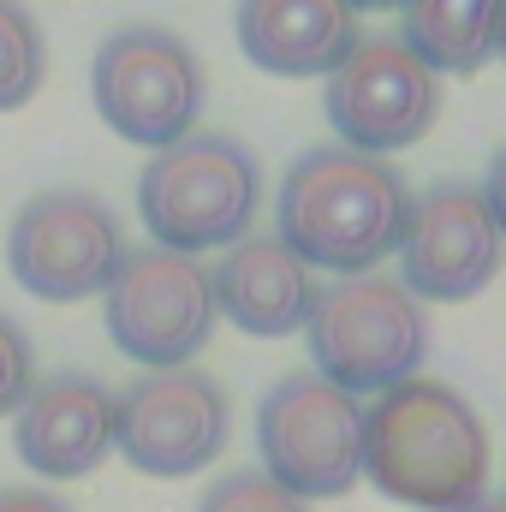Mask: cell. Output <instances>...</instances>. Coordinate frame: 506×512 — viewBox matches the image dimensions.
I'll use <instances>...</instances> for the list:
<instances>
[{
  "instance_id": "obj_23",
  "label": "cell",
  "mask_w": 506,
  "mask_h": 512,
  "mask_svg": "<svg viewBox=\"0 0 506 512\" xmlns=\"http://www.w3.org/2000/svg\"><path fill=\"white\" fill-rule=\"evenodd\" d=\"M495 54H501V60H506V24H501V42H495Z\"/></svg>"
},
{
  "instance_id": "obj_15",
  "label": "cell",
  "mask_w": 506,
  "mask_h": 512,
  "mask_svg": "<svg viewBox=\"0 0 506 512\" xmlns=\"http://www.w3.org/2000/svg\"><path fill=\"white\" fill-rule=\"evenodd\" d=\"M399 18V42L435 78H471L495 60L506 0H405Z\"/></svg>"
},
{
  "instance_id": "obj_4",
  "label": "cell",
  "mask_w": 506,
  "mask_h": 512,
  "mask_svg": "<svg viewBox=\"0 0 506 512\" xmlns=\"http://www.w3.org/2000/svg\"><path fill=\"white\" fill-rule=\"evenodd\" d=\"M310 370L352 399L411 382L429 358V310L393 274H346L316 292L304 322Z\"/></svg>"
},
{
  "instance_id": "obj_3",
  "label": "cell",
  "mask_w": 506,
  "mask_h": 512,
  "mask_svg": "<svg viewBox=\"0 0 506 512\" xmlns=\"http://www.w3.org/2000/svg\"><path fill=\"white\" fill-rule=\"evenodd\" d=\"M256 209H262V167L227 131H191L155 149L137 173V215L161 251H227L251 233Z\"/></svg>"
},
{
  "instance_id": "obj_21",
  "label": "cell",
  "mask_w": 506,
  "mask_h": 512,
  "mask_svg": "<svg viewBox=\"0 0 506 512\" xmlns=\"http://www.w3.org/2000/svg\"><path fill=\"white\" fill-rule=\"evenodd\" d=\"M346 6H352V12H399L405 0H346Z\"/></svg>"
},
{
  "instance_id": "obj_10",
  "label": "cell",
  "mask_w": 506,
  "mask_h": 512,
  "mask_svg": "<svg viewBox=\"0 0 506 512\" xmlns=\"http://www.w3.org/2000/svg\"><path fill=\"white\" fill-rule=\"evenodd\" d=\"M322 114L346 149L364 155H399L423 143L441 120V78L399 42V36H364L322 84Z\"/></svg>"
},
{
  "instance_id": "obj_7",
  "label": "cell",
  "mask_w": 506,
  "mask_h": 512,
  "mask_svg": "<svg viewBox=\"0 0 506 512\" xmlns=\"http://www.w3.org/2000/svg\"><path fill=\"white\" fill-rule=\"evenodd\" d=\"M120 215L78 185H48L24 197V209L6 227V268L12 280L42 304H84L102 298L126 262Z\"/></svg>"
},
{
  "instance_id": "obj_13",
  "label": "cell",
  "mask_w": 506,
  "mask_h": 512,
  "mask_svg": "<svg viewBox=\"0 0 506 512\" xmlns=\"http://www.w3.org/2000/svg\"><path fill=\"white\" fill-rule=\"evenodd\" d=\"M209 280H215V310L251 340L304 334L316 292H322L316 268L292 245H280L274 233H245L239 245H227V256L209 268Z\"/></svg>"
},
{
  "instance_id": "obj_8",
  "label": "cell",
  "mask_w": 506,
  "mask_h": 512,
  "mask_svg": "<svg viewBox=\"0 0 506 512\" xmlns=\"http://www.w3.org/2000/svg\"><path fill=\"white\" fill-rule=\"evenodd\" d=\"M102 322H108V340L126 352L131 364L143 370H185L221 310H215V280L197 256H179V251H126L114 286L102 292Z\"/></svg>"
},
{
  "instance_id": "obj_14",
  "label": "cell",
  "mask_w": 506,
  "mask_h": 512,
  "mask_svg": "<svg viewBox=\"0 0 506 512\" xmlns=\"http://www.w3.org/2000/svg\"><path fill=\"white\" fill-rule=\"evenodd\" d=\"M239 48L268 78H328L358 42V12L346 0H239Z\"/></svg>"
},
{
  "instance_id": "obj_1",
  "label": "cell",
  "mask_w": 506,
  "mask_h": 512,
  "mask_svg": "<svg viewBox=\"0 0 506 512\" xmlns=\"http://www.w3.org/2000/svg\"><path fill=\"white\" fill-rule=\"evenodd\" d=\"M364 477L411 512H465L489 495V423L447 382L411 376L364 405Z\"/></svg>"
},
{
  "instance_id": "obj_22",
  "label": "cell",
  "mask_w": 506,
  "mask_h": 512,
  "mask_svg": "<svg viewBox=\"0 0 506 512\" xmlns=\"http://www.w3.org/2000/svg\"><path fill=\"white\" fill-rule=\"evenodd\" d=\"M465 512H506V501H501V495H483L477 507H465Z\"/></svg>"
},
{
  "instance_id": "obj_12",
  "label": "cell",
  "mask_w": 506,
  "mask_h": 512,
  "mask_svg": "<svg viewBox=\"0 0 506 512\" xmlns=\"http://www.w3.org/2000/svg\"><path fill=\"white\" fill-rule=\"evenodd\" d=\"M12 453L42 483H78L114 453V393L84 376L60 370L30 387V399L12 411Z\"/></svg>"
},
{
  "instance_id": "obj_17",
  "label": "cell",
  "mask_w": 506,
  "mask_h": 512,
  "mask_svg": "<svg viewBox=\"0 0 506 512\" xmlns=\"http://www.w3.org/2000/svg\"><path fill=\"white\" fill-rule=\"evenodd\" d=\"M197 512H310L298 495H286L280 483H268L262 471H227L203 501Z\"/></svg>"
},
{
  "instance_id": "obj_5",
  "label": "cell",
  "mask_w": 506,
  "mask_h": 512,
  "mask_svg": "<svg viewBox=\"0 0 506 512\" xmlns=\"http://www.w3.org/2000/svg\"><path fill=\"white\" fill-rule=\"evenodd\" d=\"M256 453V471L304 507L340 501L364 483V399L316 370H292L256 405Z\"/></svg>"
},
{
  "instance_id": "obj_19",
  "label": "cell",
  "mask_w": 506,
  "mask_h": 512,
  "mask_svg": "<svg viewBox=\"0 0 506 512\" xmlns=\"http://www.w3.org/2000/svg\"><path fill=\"white\" fill-rule=\"evenodd\" d=\"M483 203H489V215H495V227H501V239H506V143L495 149V161H489V173H483Z\"/></svg>"
},
{
  "instance_id": "obj_16",
  "label": "cell",
  "mask_w": 506,
  "mask_h": 512,
  "mask_svg": "<svg viewBox=\"0 0 506 512\" xmlns=\"http://www.w3.org/2000/svg\"><path fill=\"white\" fill-rule=\"evenodd\" d=\"M48 78V42L24 0H0V114L24 108Z\"/></svg>"
},
{
  "instance_id": "obj_6",
  "label": "cell",
  "mask_w": 506,
  "mask_h": 512,
  "mask_svg": "<svg viewBox=\"0 0 506 512\" xmlns=\"http://www.w3.org/2000/svg\"><path fill=\"white\" fill-rule=\"evenodd\" d=\"M90 96L114 137L137 149H167L203 120V60L167 24H120L90 60Z\"/></svg>"
},
{
  "instance_id": "obj_9",
  "label": "cell",
  "mask_w": 506,
  "mask_h": 512,
  "mask_svg": "<svg viewBox=\"0 0 506 512\" xmlns=\"http://www.w3.org/2000/svg\"><path fill=\"white\" fill-rule=\"evenodd\" d=\"M233 435L227 387L203 370H143L126 393H114V453L131 471L179 483L221 459Z\"/></svg>"
},
{
  "instance_id": "obj_2",
  "label": "cell",
  "mask_w": 506,
  "mask_h": 512,
  "mask_svg": "<svg viewBox=\"0 0 506 512\" xmlns=\"http://www.w3.org/2000/svg\"><path fill=\"white\" fill-rule=\"evenodd\" d=\"M405 215H411V185L393 161L346 143H316L280 179L274 239L292 245L310 268L346 280V274H376L399 251Z\"/></svg>"
},
{
  "instance_id": "obj_20",
  "label": "cell",
  "mask_w": 506,
  "mask_h": 512,
  "mask_svg": "<svg viewBox=\"0 0 506 512\" xmlns=\"http://www.w3.org/2000/svg\"><path fill=\"white\" fill-rule=\"evenodd\" d=\"M0 512H72L48 489H0Z\"/></svg>"
},
{
  "instance_id": "obj_18",
  "label": "cell",
  "mask_w": 506,
  "mask_h": 512,
  "mask_svg": "<svg viewBox=\"0 0 506 512\" xmlns=\"http://www.w3.org/2000/svg\"><path fill=\"white\" fill-rule=\"evenodd\" d=\"M36 387V346L24 334V322H12L0 310V417H12Z\"/></svg>"
},
{
  "instance_id": "obj_11",
  "label": "cell",
  "mask_w": 506,
  "mask_h": 512,
  "mask_svg": "<svg viewBox=\"0 0 506 512\" xmlns=\"http://www.w3.org/2000/svg\"><path fill=\"white\" fill-rule=\"evenodd\" d=\"M393 256H399V286L417 304H465L501 274L506 239L477 185L441 179L411 197Z\"/></svg>"
}]
</instances>
